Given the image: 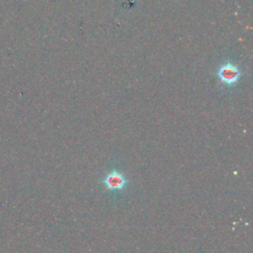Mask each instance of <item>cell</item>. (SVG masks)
<instances>
[{"label":"cell","mask_w":253,"mask_h":253,"mask_svg":"<svg viewBox=\"0 0 253 253\" xmlns=\"http://www.w3.org/2000/svg\"><path fill=\"white\" fill-rule=\"evenodd\" d=\"M216 77L218 81L226 87H232L237 84L242 76L240 68L230 60L221 63L216 69Z\"/></svg>","instance_id":"6da1fadb"},{"label":"cell","mask_w":253,"mask_h":253,"mask_svg":"<svg viewBox=\"0 0 253 253\" xmlns=\"http://www.w3.org/2000/svg\"><path fill=\"white\" fill-rule=\"evenodd\" d=\"M103 182L109 190H122L126 184V180L124 175L117 170L110 172Z\"/></svg>","instance_id":"7a4b0ae2"}]
</instances>
